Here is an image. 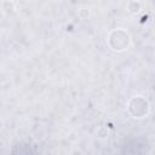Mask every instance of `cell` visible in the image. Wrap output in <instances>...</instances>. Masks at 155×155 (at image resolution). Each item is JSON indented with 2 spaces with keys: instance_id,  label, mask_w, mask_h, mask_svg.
<instances>
[{
  "instance_id": "cell-1",
  "label": "cell",
  "mask_w": 155,
  "mask_h": 155,
  "mask_svg": "<svg viewBox=\"0 0 155 155\" xmlns=\"http://www.w3.org/2000/svg\"><path fill=\"white\" fill-rule=\"evenodd\" d=\"M110 38H114V39H117V42L114 44L111 47L114 50H117V51H121V50H125L127 46H128V35L127 33H125L124 30H115L110 34Z\"/></svg>"
}]
</instances>
